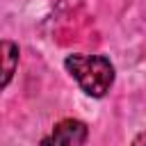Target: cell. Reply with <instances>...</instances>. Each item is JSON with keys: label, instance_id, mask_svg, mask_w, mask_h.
Wrapping results in <instances>:
<instances>
[{"label": "cell", "instance_id": "6da1fadb", "mask_svg": "<svg viewBox=\"0 0 146 146\" xmlns=\"http://www.w3.org/2000/svg\"><path fill=\"white\" fill-rule=\"evenodd\" d=\"M64 68L78 82V87L91 98H103L112 89L116 78L114 64L103 55H82V52L66 55Z\"/></svg>", "mask_w": 146, "mask_h": 146}, {"label": "cell", "instance_id": "7a4b0ae2", "mask_svg": "<svg viewBox=\"0 0 146 146\" xmlns=\"http://www.w3.org/2000/svg\"><path fill=\"white\" fill-rule=\"evenodd\" d=\"M89 137L87 123L78 121V119H62L59 123H55L50 137L41 139V144H66V146H82Z\"/></svg>", "mask_w": 146, "mask_h": 146}, {"label": "cell", "instance_id": "3957f363", "mask_svg": "<svg viewBox=\"0 0 146 146\" xmlns=\"http://www.w3.org/2000/svg\"><path fill=\"white\" fill-rule=\"evenodd\" d=\"M16 66H18V46L9 39L2 41V89L9 87L14 73H16Z\"/></svg>", "mask_w": 146, "mask_h": 146}, {"label": "cell", "instance_id": "277c9868", "mask_svg": "<svg viewBox=\"0 0 146 146\" xmlns=\"http://www.w3.org/2000/svg\"><path fill=\"white\" fill-rule=\"evenodd\" d=\"M132 144L137 146V144H146V132H141V135H137L135 139H132Z\"/></svg>", "mask_w": 146, "mask_h": 146}]
</instances>
